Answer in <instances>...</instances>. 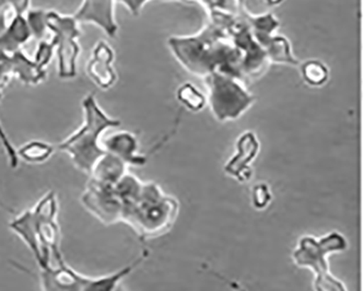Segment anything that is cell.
I'll use <instances>...</instances> for the list:
<instances>
[{
	"label": "cell",
	"instance_id": "obj_19",
	"mask_svg": "<svg viewBox=\"0 0 364 291\" xmlns=\"http://www.w3.org/2000/svg\"><path fill=\"white\" fill-rule=\"evenodd\" d=\"M56 147L50 142L31 140L17 149L18 158L31 164H42L54 154Z\"/></svg>",
	"mask_w": 364,
	"mask_h": 291
},
{
	"label": "cell",
	"instance_id": "obj_12",
	"mask_svg": "<svg viewBox=\"0 0 364 291\" xmlns=\"http://www.w3.org/2000/svg\"><path fill=\"white\" fill-rule=\"evenodd\" d=\"M115 53L109 43L99 41L93 48L87 64V74L102 90H107L115 85L117 74L114 69Z\"/></svg>",
	"mask_w": 364,
	"mask_h": 291
},
{
	"label": "cell",
	"instance_id": "obj_3",
	"mask_svg": "<svg viewBox=\"0 0 364 291\" xmlns=\"http://www.w3.org/2000/svg\"><path fill=\"white\" fill-rule=\"evenodd\" d=\"M82 125L57 144L56 149L66 152L74 166L89 176L97 159L105 152L102 147L103 134L109 128L119 127L122 122L102 109L95 95L82 100Z\"/></svg>",
	"mask_w": 364,
	"mask_h": 291
},
{
	"label": "cell",
	"instance_id": "obj_18",
	"mask_svg": "<svg viewBox=\"0 0 364 291\" xmlns=\"http://www.w3.org/2000/svg\"><path fill=\"white\" fill-rule=\"evenodd\" d=\"M146 254H142L139 258L125 266L122 270L117 272L112 273L109 275H105V276H99V277H90L88 282L85 284V288L82 291H116L119 289V282L127 277L130 273H133L140 264L144 262L146 258Z\"/></svg>",
	"mask_w": 364,
	"mask_h": 291
},
{
	"label": "cell",
	"instance_id": "obj_11",
	"mask_svg": "<svg viewBox=\"0 0 364 291\" xmlns=\"http://www.w3.org/2000/svg\"><path fill=\"white\" fill-rule=\"evenodd\" d=\"M260 144L253 132H245L235 144V152L225 166V173L240 182H247L252 176V164L259 152Z\"/></svg>",
	"mask_w": 364,
	"mask_h": 291
},
{
	"label": "cell",
	"instance_id": "obj_2",
	"mask_svg": "<svg viewBox=\"0 0 364 291\" xmlns=\"http://www.w3.org/2000/svg\"><path fill=\"white\" fill-rule=\"evenodd\" d=\"M60 203L54 191L43 195L33 208L14 218L9 228L30 250L40 270L65 263L58 225Z\"/></svg>",
	"mask_w": 364,
	"mask_h": 291
},
{
	"label": "cell",
	"instance_id": "obj_24",
	"mask_svg": "<svg viewBox=\"0 0 364 291\" xmlns=\"http://www.w3.org/2000/svg\"><path fill=\"white\" fill-rule=\"evenodd\" d=\"M4 88L0 87V100L3 97ZM0 142L3 144L4 150H5L6 157L8 159V164L11 166L12 169H16L19 164V158H18L17 149L14 148L12 142H10L9 137L6 134L5 129H4L3 125L0 123Z\"/></svg>",
	"mask_w": 364,
	"mask_h": 291
},
{
	"label": "cell",
	"instance_id": "obj_25",
	"mask_svg": "<svg viewBox=\"0 0 364 291\" xmlns=\"http://www.w3.org/2000/svg\"><path fill=\"white\" fill-rule=\"evenodd\" d=\"M253 205L258 209L265 208L268 206L272 199V193H270L269 187L264 183L256 185L253 190Z\"/></svg>",
	"mask_w": 364,
	"mask_h": 291
},
{
	"label": "cell",
	"instance_id": "obj_17",
	"mask_svg": "<svg viewBox=\"0 0 364 291\" xmlns=\"http://www.w3.org/2000/svg\"><path fill=\"white\" fill-rule=\"evenodd\" d=\"M127 168V164L123 160L109 152H105L97 159L89 178L101 184L114 186L128 172Z\"/></svg>",
	"mask_w": 364,
	"mask_h": 291
},
{
	"label": "cell",
	"instance_id": "obj_16",
	"mask_svg": "<svg viewBox=\"0 0 364 291\" xmlns=\"http://www.w3.org/2000/svg\"><path fill=\"white\" fill-rule=\"evenodd\" d=\"M258 44L262 46L267 55L270 64L288 65V66H299L300 62L294 56L290 42L284 36L277 33L266 34V36L255 38Z\"/></svg>",
	"mask_w": 364,
	"mask_h": 291
},
{
	"label": "cell",
	"instance_id": "obj_10",
	"mask_svg": "<svg viewBox=\"0 0 364 291\" xmlns=\"http://www.w3.org/2000/svg\"><path fill=\"white\" fill-rule=\"evenodd\" d=\"M116 0H82L74 17L79 23L99 26L109 38H115L119 24L115 16Z\"/></svg>",
	"mask_w": 364,
	"mask_h": 291
},
{
	"label": "cell",
	"instance_id": "obj_7",
	"mask_svg": "<svg viewBox=\"0 0 364 291\" xmlns=\"http://www.w3.org/2000/svg\"><path fill=\"white\" fill-rule=\"evenodd\" d=\"M79 24L74 16H67L54 10L46 12V26L52 34L50 44L56 53L60 78L73 79L77 76V65L81 53Z\"/></svg>",
	"mask_w": 364,
	"mask_h": 291
},
{
	"label": "cell",
	"instance_id": "obj_27",
	"mask_svg": "<svg viewBox=\"0 0 364 291\" xmlns=\"http://www.w3.org/2000/svg\"><path fill=\"white\" fill-rule=\"evenodd\" d=\"M10 8L14 14H26L30 9L31 0H9Z\"/></svg>",
	"mask_w": 364,
	"mask_h": 291
},
{
	"label": "cell",
	"instance_id": "obj_29",
	"mask_svg": "<svg viewBox=\"0 0 364 291\" xmlns=\"http://www.w3.org/2000/svg\"><path fill=\"white\" fill-rule=\"evenodd\" d=\"M178 1H184V3H197L200 5L201 0H178Z\"/></svg>",
	"mask_w": 364,
	"mask_h": 291
},
{
	"label": "cell",
	"instance_id": "obj_8",
	"mask_svg": "<svg viewBox=\"0 0 364 291\" xmlns=\"http://www.w3.org/2000/svg\"><path fill=\"white\" fill-rule=\"evenodd\" d=\"M81 203L91 215L105 225L122 223L123 201L112 185L101 184L89 179Z\"/></svg>",
	"mask_w": 364,
	"mask_h": 291
},
{
	"label": "cell",
	"instance_id": "obj_6",
	"mask_svg": "<svg viewBox=\"0 0 364 291\" xmlns=\"http://www.w3.org/2000/svg\"><path fill=\"white\" fill-rule=\"evenodd\" d=\"M208 91L207 102L218 122L235 121L251 109L255 97L246 89L245 83L235 77L213 73L203 78Z\"/></svg>",
	"mask_w": 364,
	"mask_h": 291
},
{
	"label": "cell",
	"instance_id": "obj_21",
	"mask_svg": "<svg viewBox=\"0 0 364 291\" xmlns=\"http://www.w3.org/2000/svg\"><path fill=\"white\" fill-rule=\"evenodd\" d=\"M178 101L191 112H199L206 107L207 97L191 83H185L176 91Z\"/></svg>",
	"mask_w": 364,
	"mask_h": 291
},
{
	"label": "cell",
	"instance_id": "obj_22",
	"mask_svg": "<svg viewBox=\"0 0 364 291\" xmlns=\"http://www.w3.org/2000/svg\"><path fill=\"white\" fill-rule=\"evenodd\" d=\"M200 5L209 14H230L235 16L243 9L241 0H201Z\"/></svg>",
	"mask_w": 364,
	"mask_h": 291
},
{
	"label": "cell",
	"instance_id": "obj_23",
	"mask_svg": "<svg viewBox=\"0 0 364 291\" xmlns=\"http://www.w3.org/2000/svg\"><path fill=\"white\" fill-rule=\"evenodd\" d=\"M46 10L30 9L26 14V22L32 33V38L42 41L48 31L46 26Z\"/></svg>",
	"mask_w": 364,
	"mask_h": 291
},
{
	"label": "cell",
	"instance_id": "obj_20",
	"mask_svg": "<svg viewBox=\"0 0 364 291\" xmlns=\"http://www.w3.org/2000/svg\"><path fill=\"white\" fill-rule=\"evenodd\" d=\"M303 80L311 87H322L329 78V70L321 60H311L301 65Z\"/></svg>",
	"mask_w": 364,
	"mask_h": 291
},
{
	"label": "cell",
	"instance_id": "obj_13",
	"mask_svg": "<svg viewBox=\"0 0 364 291\" xmlns=\"http://www.w3.org/2000/svg\"><path fill=\"white\" fill-rule=\"evenodd\" d=\"M102 147L105 152L117 157L127 166H144L148 157L140 154V144L137 136L128 130H121L102 139Z\"/></svg>",
	"mask_w": 364,
	"mask_h": 291
},
{
	"label": "cell",
	"instance_id": "obj_14",
	"mask_svg": "<svg viewBox=\"0 0 364 291\" xmlns=\"http://www.w3.org/2000/svg\"><path fill=\"white\" fill-rule=\"evenodd\" d=\"M43 291H82L90 280L89 276L79 274L69 268L66 262L40 270Z\"/></svg>",
	"mask_w": 364,
	"mask_h": 291
},
{
	"label": "cell",
	"instance_id": "obj_1",
	"mask_svg": "<svg viewBox=\"0 0 364 291\" xmlns=\"http://www.w3.org/2000/svg\"><path fill=\"white\" fill-rule=\"evenodd\" d=\"M168 46L185 70L205 78L213 73L235 77L244 83L243 55L230 34L213 22H207L192 36H173Z\"/></svg>",
	"mask_w": 364,
	"mask_h": 291
},
{
	"label": "cell",
	"instance_id": "obj_26",
	"mask_svg": "<svg viewBox=\"0 0 364 291\" xmlns=\"http://www.w3.org/2000/svg\"><path fill=\"white\" fill-rule=\"evenodd\" d=\"M151 0H116V3L122 4L133 16H139L142 8Z\"/></svg>",
	"mask_w": 364,
	"mask_h": 291
},
{
	"label": "cell",
	"instance_id": "obj_9",
	"mask_svg": "<svg viewBox=\"0 0 364 291\" xmlns=\"http://www.w3.org/2000/svg\"><path fill=\"white\" fill-rule=\"evenodd\" d=\"M48 76L46 67L28 58L22 51L7 54L0 52V87L5 89L11 78L16 77L24 85H38Z\"/></svg>",
	"mask_w": 364,
	"mask_h": 291
},
{
	"label": "cell",
	"instance_id": "obj_28",
	"mask_svg": "<svg viewBox=\"0 0 364 291\" xmlns=\"http://www.w3.org/2000/svg\"><path fill=\"white\" fill-rule=\"evenodd\" d=\"M269 6H278L284 1V0H266Z\"/></svg>",
	"mask_w": 364,
	"mask_h": 291
},
{
	"label": "cell",
	"instance_id": "obj_15",
	"mask_svg": "<svg viewBox=\"0 0 364 291\" xmlns=\"http://www.w3.org/2000/svg\"><path fill=\"white\" fill-rule=\"evenodd\" d=\"M31 38L26 14H14L5 30L0 33V52L12 54L21 51L22 46Z\"/></svg>",
	"mask_w": 364,
	"mask_h": 291
},
{
	"label": "cell",
	"instance_id": "obj_4",
	"mask_svg": "<svg viewBox=\"0 0 364 291\" xmlns=\"http://www.w3.org/2000/svg\"><path fill=\"white\" fill-rule=\"evenodd\" d=\"M178 203L164 193L160 185L144 182L137 201L123 206L122 223H127L142 239L166 235L176 223Z\"/></svg>",
	"mask_w": 364,
	"mask_h": 291
},
{
	"label": "cell",
	"instance_id": "obj_5",
	"mask_svg": "<svg viewBox=\"0 0 364 291\" xmlns=\"http://www.w3.org/2000/svg\"><path fill=\"white\" fill-rule=\"evenodd\" d=\"M347 248V240L337 231L322 238L305 236L299 240L292 258L299 268L314 272L315 291H348L345 285L331 275L328 266L329 254L343 252Z\"/></svg>",
	"mask_w": 364,
	"mask_h": 291
}]
</instances>
